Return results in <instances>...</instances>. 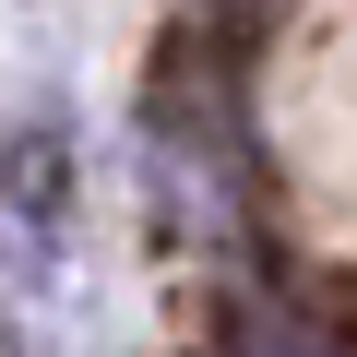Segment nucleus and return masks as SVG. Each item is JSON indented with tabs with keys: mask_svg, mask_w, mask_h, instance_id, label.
<instances>
[{
	"mask_svg": "<svg viewBox=\"0 0 357 357\" xmlns=\"http://www.w3.org/2000/svg\"><path fill=\"white\" fill-rule=\"evenodd\" d=\"M227 357H333V345H310V333H298L286 310H250V321L227 333Z\"/></svg>",
	"mask_w": 357,
	"mask_h": 357,
	"instance_id": "1",
	"label": "nucleus"
}]
</instances>
